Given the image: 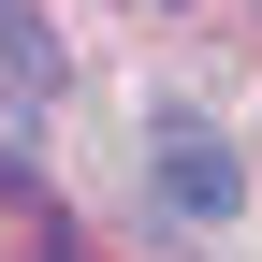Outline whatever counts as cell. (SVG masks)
<instances>
[{
    "label": "cell",
    "instance_id": "obj_1",
    "mask_svg": "<svg viewBox=\"0 0 262 262\" xmlns=\"http://www.w3.org/2000/svg\"><path fill=\"white\" fill-rule=\"evenodd\" d=\"M160 204H175V219H233L248 204V160L219 146L204 117H160Z\"/></svg>",
    "mask_w": 262,
    "mask_h": 262
}]
</instances>
